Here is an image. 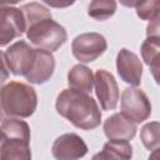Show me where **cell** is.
Returning a JSON list of instances; mask_svg holds the SVG:
<instances>
[{"label":"cell","mask_w":160,"mask_h":160,"mask_svg":"<svg viewBox=\"0 0 160 160\" xmlns=\"http://www.w3.org/2000/svg\"><path fill=\"white\" fill-rule=\"evenodd\" d=\"M0 101L5 116L9 118H29L38 106L35 89L19 81H10L0 89Z\"/></svg>","instance_id":"3"},{"label":"cell","mask_w":160,"mask_h":160,"mask_svg":"<svg viewBox=\"0 0 160 160\" xmlns=\"http://www.w3.org/2000/svg\"><path fill=\"white\" fill-rule=\"evenodd\" d=\"M9 71H10V69H9L6 58H5V52H2L0 50V86L8 80Z\"/></svg>","instance_id":"21"},{"label":"cell","mask_w":160,"mask_h":160,"mask_svg":"<svg viewBox=\"0 0 160 160\" xmlns=\"http://www.w3.org/2000/svg\"><path fill=\"white\" fill-rule=\"evenodd\" d=\"M5 119V114L2 111V108H1V101H0V121H2Z\"/></svg>","instance_id":"26"},{"label":"cell","mask_w":160,"mask_h":160,"mask_svg":"<svg viewBox=\"0 0 160 160\" xmlns=\"http://www.w3.org/2000/svg\"><path fill=\"white\" fill-rule=\"evenodd\" d=\"M26 36L32 45L48 51H56L68 39L65 29L51 18L30 25Z\"/></svg>","instance_id":"4"},{"label":"cell","mask_w":160,"mask_h":160,"mask_svg":"<svg viewBox=\"0 0 160 160\" xmlns=\"http://www.w3.org/2000/svg\"><path fill=\"white\" fill-rule=\"evenodd\" d=\"M24 31H26V25L21 10L12 6L0 8V46L8 45Z\"/></svg>","instance_id":"7"},{"label":"cell","mask_w":160,"mask_h":160,"mask_svg":"<svg viewBox=\"0 0 160 160\" xmlns=\"http://www.w3.org/2000/svg\"><path fill=\"white\" fill-rule=\"evenodd\" d=\"M45 4H48L51 8H59V9H64L68 8L70 5H72L76 0H42Z\"/></svg>","instance_id":"22"},{"label":"cell","mask_w":160,"mask_h":160,"mask_svg":"<svg viewBox=\"0 0 160 160\" xmlns=\"http://www.w3.org/2000/svg\"><path fill=\"white\" fill-rule=\"evenodd\" d=\"M0 130L4 141L0 148V159L5 160H29L30 151V128L20 118L4 119Z\"/></svg>","instance_id":"2"},{"label":"cell","mask_w":160,"mask_h":160,"mask_svg":"<svg viewBox=\"0 0 160 160\" xmlns=\"http://www.w3.org/2000/svg\"><path fill=\"white\" fill-rule=\"evenodd\" d=\"M51 152L52 156L59 160L80 159L88 152V146L79 135L64 134L54 141Z\"/></svg>","instance_id":"10"},{"label":"cell","mask_w":160,"mask_h":160,"mask_svg":"<svg viewBox=\"0 0 160 160\" xmlns=\"http://www.w3.org/2000/svg\"><path fill=\"white\" fill-rule=\"evenodd\" d=\"M55 59L51 51L44 49H36L35 60L30 71L25 75V79L32 84H44L54 74Z\"/></svg>","instance_id":"12"},{"label":"cell","mask_w":160,"mask_h":160,"mask_svg":"<svg viewBox=\"0 0 160 160\" xmlns=\"http://www.w3.org/2000/svg\"><path fill=\"white\" fill-rule=\"evenodd\" d=\"M2 141H4V135H2V132H1V130H0V148H1Z\"/></svg>","instance_id":"27"},{"label":"cell","mask_w":160,"mask_h":160,"mask_svg":"<svg viewBox=\"0 0 160 160\" xmlns=\"http://www.w3.org/2000/svg\"><path fill=\"white\" fill-rule=\"evenodd\" d=\"M119 1L121 5H124L126 8H135V5L139 0H119Z\"/></svg>","instance_id":"25"},{"label":"cell","mask_w":160,"mask_h":160,"mask_svg":"<svg viewBox=\"0 0 160 160\" xmlns=\"http://www.w3.org/2000/svg\"><path fill=\"white\" fill-rule=\"evenodd\" d=\"M121 114L134 122H142L151 114V104L145 92L136 88H128L121 95Z\"/></svg>","instance_id":"6"},{"label":"cell","mask_w":160,"mask_h":160,"mask_svg":"<svg viewBox=\"0 0 160 160\" xmlns=\"http://www.w3.org/2000/svg\"><path fill=\"white\" fill-rule=\"evenodd\" d=\"M56 111L74 126L82 130H92L101 121V112L96 101L88 94L72 89L62 90L59 94Z\"/></svg>","instance_id":"1"},{"label":"cell","mask_w":160,"mask_h":160,"mask_svg":"<svg viewBox=\"0 0 160 160\" xmlns=\"http://www.w3.org/2000/svg\"><path fill=\"white\" fill-rule=\"evenodd\" d=\"M108 48V42L101 34L84 32L78 35L71 44L72 55L80 62H91L101 56Z\"/></svg>","instance_id":"5"},{"label":"cell","mask_w":160,"mask_h":160,"mask_svg":"<svg viewBox=\"0 0 160 160\" xmlns=\"http://www.w3.org/2000/svg\"><path fill=\"white\" fill-rule=\"evenodd\" d=\"M136 14L142 20H154L159 18L160 0H139L135 5Z\"/></svg>","instance_id":"20"},{"label":"cell","mask_w":160,"mask_h":160,"mask_svg":"<svg viewBox=\"0 0 160 160\" xmlns=\"http://www.w3.org/2000/svg\"><path fill=\"white\" fill-rule=\"evenodd\" d=\"M118 74L125 82L139 86L142 76V64L136 54L128 49H121L116 58Z\"/></svg>","instance_id":"11"},{"label":"cell","mask_w":160,"mask_h":160,"mask_svg":"<svg viewBox=\"0 0 160 160\" xmlns=\"http://www.w3.org/2000/svg\"><path fill=\"white\" fill-rule=\"evenodd\" d=\"M132 156V148L126 140H110L102 151L96 154L94 159H130Z\"/></svg>","instance_id":"16"},{"label":"cell","mask_w":160,"mask_h":160,"mask_svg":"<svg viewBox=\"0 0 160 160\" xmlns=\"http://www.w3.org/2000/svg\"><path fill=\"white\" fill-rule=\"evenodd\" d=\"M141 56L146 65L150 66V70L154 75V79L158 81L159 72V58H160V39L159 36H148L141 45Z\"/></svg>","instance_id":"15"},{"label":"cell","mask_w":160,"mask_h":160,"mask_svg":"<svg viewBox=\"0 0 160 160\" xmlns=\"http://www.w3.org/2000/svg\"><path fill=\"white\" fill-rule=\"evenodd\" d=\"M95 92L104 110H114L119 100V88L115 78L106 70H98L94 76Z\"/></svg>","instance_id":"9"},{"label":"cell","mask_w":160,"mask_h":160,"mask_svg":"<svg viewBox=\"0 0 160 160\" xmlns=\"http://www.w3.org/2000/svg\"><path fill=\"white\" fill-rule=\"evenodd\" d=\"M136 122L124 114H114L104 122V132L109 140H131L136 134Z\"/></svg>","instance_id":"13"},{"label":"cell","mask_w":160,"mask_h":160,"mask_svg":"<svg viewBox=\"0 0 160 160\" xmlns=\"http://www.w3.org/2000/svg\"><path fill=\"white\" fill-rule=\"evenodd\" d=\"M21 0H0V8H6V6H11L15 5L18 2H20Z\"/></svg>","instance_id":"24"},{"label":"cell","mask_w":160,"mask_h":160,"mask_svg":"<svg viewBox=\"0 0 160 160\" xmlns=\"http://www.w3.org/2000/svg\"><path fill=\"white\" fill-rule=\"evenodd\" d=\"M22 15H24V19H25V25H26V29L40 21V20H44V19H50L51 18V12L48 8H45L44 5L39 4V2H29V4H25L20 8Z\"/></svg>","instance_id":"18"},{"label":"cell","mask_w":160,"mask_h":160,"mask_svg":"<svg viewBox=\"0 0 160 160\" xmlns=\"http://www.w3.org/2000/svg\"><path fill=\"white\" fill-rule=\"evenodd\" d=\"M68 84L72 90L89 94L94 85L92 71L85 65H75L68 72Z\"/></svg>","instance_id":"14"},{"label":"cell","mask_w":160,"mask_h":160,"mask_svg":"<svg viewBox=\"0 0 160 160\" xmlns=\"http://www.w3.org/2000/svg\"><path fill=\"white\" fill-rule=\"evenodd\" d=\"M144 146L150 151H158L160 145V125L158 121L146 124L140 132Z\"/></svg>","instance_id":"19"},{"label":"cell","mask_w":160,"mask_h":160,"mask_svg":"<svg viewBox=\"0 0 160 160\" xmlns=\"http://www.w3.org/2000/svg\"><path fill=\"white\" fill-rule=\"evenodd\" d=\"M116 11L115 0H91L89 5V16L95 20L104 21L111 18Z\"/></svg>","instance_id":"17"},{"label":"cell","mask_w":160,"mask_h":160,"mask_svg":"<svg viewBox=\"0 0 160 160\" xmlns=\"http://www.w3.org/2000/svg\"><path fill=\"white\" fill-rule=\"evenodd\" d=\"M148 36H159V18L150 21L148 26Z\"/></svg>","instance_id":"23"},{"label":"cell","mask_w":160,"mask_h":160,"mask_svg":"<svg viewBox=\"0 0 160 160\" xmlns=\"http://www.w3.org/2000/svg\"><path fill=\"white\" fill-rule=\"evenodd\" d=\"M35 54H36V49L31 48L26 41L21 40L12 44L5 51V58L10 71L14 75L25 76L32 66V62L35 60Z\"/></svg>","instance_id":"8"}]
</instances>
